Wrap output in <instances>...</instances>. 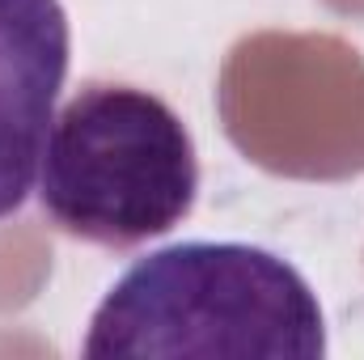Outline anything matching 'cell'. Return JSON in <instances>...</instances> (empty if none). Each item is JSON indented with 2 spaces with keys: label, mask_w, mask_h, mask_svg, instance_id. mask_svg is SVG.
Masks as SVG:
<instances>
[{
  "label": "cell",
  "mask_w": 364,
  "mask_h": 360,
  "mask_svg": "<svg viewBox=\"0 0 364 360\" xmlns=\"http://www.w3.org/2000/svg\"><path fill=\"white\" fill-rule=\"evenodd\" d=\"M90 360H322L326 314L309 280L250 242H174L123 271L97 301Z\"/></svg>",
  "instance_id": "obj_1"
},
{
  "label": "cell",
  "mask_w": 364,
  "mask_h": 360,
  "mask_svg": "<svg viewBox=\"0 0 364 360\" xmlns=\"http://www.w3.org/2000/svg\"><path fill=\"white\" fill-rule=\"evenodd\" d=\"M195 199L199 153L166 97L90 81L55 110L38 162V203L60 233L136 250L182 225Z\"/></svg>",
  "instance_id": "obj_2"
},
{
  "label": "cell",
  "mask_w": 364,
  "mask_h": 360,
  "mask_svg": "<svg viewBox=\"0 0 364 360\" xmlns=\"http://www.w3.org/2000/svg\"><path fill=\"white\" fill-rule=\"evenodd\" d=\"M68 55L73 30L60 0H0V221L21 212L38 182Z\"/></svg>",
  "instance_id": "obj_3"
}]
</instances>
